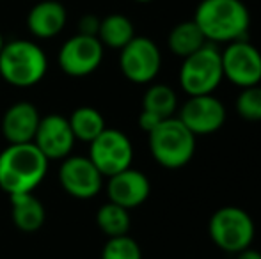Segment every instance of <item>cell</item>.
I'll use <instances>...</instances> for the list:
<instances>
[{"instance_id":"cell-21","label":"cell","mask_w":261,"mask_h":259,"mask_svg":"<svg viewBox=\"0 0 261 259\" xmlns=\"http://www.w3.org/2000/svg\"><path fill=\"white\" fill-rule=\"evenodd\" d=\"M142 110L153 112L162 119L174 118L178 110V94L167 83H153L142 96Z\"/></svg>"},{"instance_id":"cell-9","label":"cell","mask_w":261,"mask_h":259,"mask_svg":"<svg viewBox=\"0 0 261 259\" xmlns=\"http://www.w3.org/2000/svg\"><path fill=\"white\" fill-rule=\"evenodd\" d=\"M121 73L134 83H151L162 68L160 48L153 39L135 36L124 48L119 50Z\"/></svg>"},{"instance_id":"cell-8","label":"cell","mask_w":261,"mask_h":259,"mask_svg":"<svg viewBox=\"0 0 261 259\" xmlns=\"http://www.w3.org/2000/svg\"><path fill=\"white\" fill-rule=\"evenodd\" d=\"M220 59L224 78L233 85L245 89L261 83V52L247 39L224 45Z\"/></svg>"},{"instance_id":"cell-19","label":"cell","mask_w":261,"mask_h":259,"mask_svg":"<svg viewBox=\"0 0 261 259\" xmlns=\"http://www.w3.org/2000/svg\"><path fill=\"white\" fill-rule=\"evenodd\" d=\"M206 43H208L206 38L203 36V32L199 31V27H197L194 20H187L174 25L167 38L169 50L174 55L181 57V59L192 55L194 52H197Z\"/></svg>"},{"instance_id":"cell-27","label":"cell","mask_w":261,"mask_h":259,"mask_svg":"<svg viewBox=\"0 0 261 259\" xmlns=\"http://www.w3.org/2000/svg\"><path fill=\"white\" fill-rule=\"evenodd\" d=\"M234 256H237V259H261V252L249 247V249H244L242 252L234 254Z\"/></svg>"},{"instance_id":"cell-11","label":"cell","mask_w":261,"mask_h":259,"mask_svg":"<svg viewBox=\"0 0 261 259\" xmlns=\"http://www.w3.org/2000/svg\"><path fill=\"white\" fill-rule=\"evenodd\" d=\"M194 135H212L224 126L227 112L224 103L213 94L189 96L176 116Z\"/></svg>"},{"instance_id":"cell-12","label":"cell","mask_w":261,"mask_h":259,"mask_svg":"<svg viewBox=\"0 0 261 259\" xmlns=\"http://www.w3.org/2000/svg\"><path fill=\"white\" fill-rule=\"evenodd\" d=\"M59 181L71 197L76 199H91L98 195L103 187V176L96 169L89 156H71L62 160L59 169Z\"/></svg>"},{"instance_id":"cell-18","label":"cell","mask_w":261,"mask_h":259,"mask_svg":"<svg viewBox=\"0 0 261 259\" xmlns=\"http://www.w3.org/2000/svg\"><path fill=\"white\" fill-rule=\"evenodd\" d=\"M96 38L103 45V48L121 50L135 38V27L128 16L121 13H112L100 20Z\"/></svg>"},{"instance_id":"cell-29","label":"cell","mask_w":261,"mask_h":259,"mask_svg":"<svg viewBox=\"0 0 261 259\" xmlns=\"http://www.w3.org/2000/svg\"><path fill=\"white\" fill-rule=\"evenodd\" d=\"M134 2H139V4H149V2H153V0H134Z\"/></svg>"},{"instance_id":"cell-3","label":"cell","mask_w":261,"mask_h":259,"mask_svg":"<svg viewBox=\"0 0 261 259\" xmlns=\"http://www.w3.org/2000/svg\"><path fill=\"white\" fill-rule=\"evenodd\" d=\"M48 59L45 50L29 39L6 41L0 52V75L14 87H32L46 75Z\"/></svg>"},{"instance_id":"cell-24","label":"cell","mask_w":261,"mask_h":259,"mask_svg":"<svg viewBox=\"0 0 261 259\" xmlns=\"http://www.w3.org/2000/svg\"><path fill=\"white\" fill-rule=\"evenodd\" d=\"M101 259H142V250L132 236L109 238L101 250Z\"/></svg>"},{"instance_id":"cell-16","label":"cell","mask_w":261,"mask_h":259,"mask_svg":"<svg viewBox=\"0 0 261 259\" xmlns=\"http://www.w3.org/2000/svg\"><path fill=\"white\" fill-rule=\"evenodd\" d=\"M68 20L66 7L57 0H41L27 14V28L39 39H52L62 32Z\"/></svg>"},{"instance_id":"cell-28","label":"cell","mask_w":261,"mask_h":259,"mask_svg":"<svg viewBox=\"0 0 261 259\" xmlns=\"http://www.w3.org/2000/svg\"><path fill=\"white\" fill-rule=\"evenodd\" d=\"M4 45H6V39H4V36H2V32H0V52H2V48H4Z\"/></svg>"},{"instance_id":"cell-17","label":"cell","mask_w":261,"mask_h":259,"mask_svg":"<svg viewBox=\"0 0 261 259\" xmlns=\"http://www.w3.org/2000/svg\"><path fill=\"white\" fill-rule=\"evenodd\" d=\"M11 217L20 231L36 233L43 227L46 220V210L43 203L34 195V192L29 194L11 195Z\"/></svg>"},{"instance_id":"cell-5","label":"cell","mask_w":261,"mask_h":259,"mask_svg":"<svg viewBox=\"0 0 261 259\" xmlns=\"http://www.w3.org/2000/svg\"><path fill=\"white\" fill-rule=\"evenodd\" d=\"M208 235L220 250L227 254H238L252 245L256 225L244 208L222 206L210 217Z\"/></svg>"},{"instance_id":"cell-23","label":"cell","mask_w":261,"mask_h":259,"mask_svg":"<svg viewBox=\"0 0 261 259\" xmlns=\"http://www.w3.org/2000/svg\"><path fill=\"white\" fill-rule=\"evenodd\" d=\"M237 112L242 119L251 123H259L261 121V83L259 85L245 87L240 89L234 101Z\"/></svg>"},{"instance_id":"cell-15","label":"cell","mask_w":261,"mask_h":259,"mask_svg":"<svg viewBox=\"0 0 261 259\" xmlns=\"http://www.w3.org/2000/svg\"><path fill=\"white\" fill-rule=\"evenodd\" d=\"M39 121L41 116L34 105L18 101L2 116V135L9 144H27L34 140Z\"/></svg>"},{"instance_id":"cell-10","label":"cell","mask_w":261,"mask_h":259,"mask_svg":"<svg viewBox=\"0 0 261 259\" xmlns=\"http://www.w3.org/2000/svg\"><path fill=\"white\" fill-rule=\"evenodd\" d=\"M105 48L96 36L76 34L59 50V66L68 76L82 78L100 68Z\"/></svg>"},{"instance_id":"cell-13","label":"cell","mask_w":261,"mask_h":259,"mask_svg":"<svg viewBox=\"0 0 261 259\" xmlns=\"http://www.w3.org/2000/svg\"><path fill=\"white\" fill-rule=\"evenodd\" d=\"M34 142L43 155L52 160H64L71 155L75 146V135L71 131L68 118L59 114H48L41 118Z\"/></svg>"},{"instance_id":"cell-20","label":"cell","mask_w":261,"mask_h":259,"mask_svg":"<svg viewBox=\"0 0 261 259\" xmlns=\"http://www.w3.org/2000/svg\"><path fill=\"white\" fill-rule=\"evenodd\" d=\"M68 121L73 135H75V140H82L87 144H91L107 128L101 112L93 107L75 108L68 118Z\"/></svg>"},{"instance_id":"cell-7","label":"cell","mask_w":261,"mask_h":259,"mask_svg":"<svg viewBox=\"0 0 261 259\" xmlns=\"http://www.w3.org/2000/svg\"><path fill=\"white\" fill-rule=\"evenodd\" d=\"M89 160L103 178H110L132 167L134 146L126 133L116 128H105L89 144Z\"/></svg>"},{"instance_id":"cell-2","label":"cell","mask_w":261,"mask_h":259,"mask_svg":"<svg viewBox=\"0 0 261 259\" xmlns=\"http://www.w3.org/2000/svg\"><path fill=\"white\" fill-rule=\"evenodd\" d=\"M48 163L34 142L9 144L0 153V188L9 197L34 192L46 178Z\"/></svg>"},{"instance_id":"cell-22","label":"cell","mask_w":261,"mask_h":259,"mask_svg":"<svg viewBox=\"0 0 261 259\" xmlns=\"http://www.w3.org/2000/svg\"><path fill=\"white\" fill-rule=\"evenodd\" d=\"M128 211L130 210L119 206V204L110 203V200L105 203L96 213V224L100 227V231L109 236V238L128 235L132 224Z\"/></svg>"},{"instance_id":"cell-6","label":"cell","mask_w":261,"mask_h":259,"mask_svg":"<svg viewBox=\"0 0 261 259\" xmlns=\"http://www.w3.org/2000/svg\"><path fill=\"white\" fill-rule=\"evenodd\" d=\"M224 78L220 46L206 43L192 55L185 57L179 68V85L189 96L213 94Z\"/></svg>"},{"instance_id":"cell-25","label":"cell","mask_w":261,"mask_h":259,"mask_svg":"<svg viewBox=\"0 0 261 259\" xmlns=\"http://www.w3.org/2000/svg\"><path fill=\"white\" fill-rule=\"evenodd\" d=\"M98 28H100V18L94 16V14H86V16L80 18L79 21V34L86 36H96Z\"/></svg>"},{"instance_id":"cell-26","label":"cell","mask_w":261,"mask_h":259,"mask_svg":"<svg viewBox=\"0 0 261 259\" xmlns=\"http://www.w3.org/2000/svg\"><path fill=\"white\" fill-rule=\"evenodd\" d=\"M164 121L162 118H158V116H155L153 112H148V110H142L141 114H139V128H141L142 131H146V133H149V131H153L156 128L160 123Z\"/></svg>"},{"instance_id":"cell-14","label":"cell","mask_w":261,"mask_h":259,"mask_svg":"<svg viewBox=\"0 0 261 259\" xmlns=\"http://www.w3.org/2000/svg\"><path fill=\"white\" fill-rule=\"evenodd\" d=\"M149 194H151V183L149 178L144 172L137 169H128L121 170V172L114 174L109 178L107 183V195L109 200L114 204L132 210L148 200Z\"/></svg>"},{"instance_id":"cell-4","label":"cell","mask_w":261,"mask_h":259,"mask_svg":"<svg viewBox=\"0 0 261 259\" xmlns=\"http://www.w3.org/2000/svg\"><path fill=\"white\" fill-rule=\"evenodd\" d=\"M149 151L165 169H181L196 155V135L178 118H167L148 133Z\"/></svg>"},{"instance_id":"cell-1","label":"cell","mask_w":261,"mask_h":259,"mask_svg":"<svg viewBox=\"0 0 261 259\" xmlns=\"http://www.w3.org/2000/svg\"><path fill=\"white\" fill-rule=\"evenodd\" d=\"M192 20L208 43L229 45L247 39L251 11L242 0H201Z\"/></svg>"}]
</instances>
